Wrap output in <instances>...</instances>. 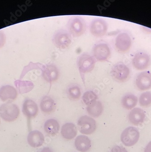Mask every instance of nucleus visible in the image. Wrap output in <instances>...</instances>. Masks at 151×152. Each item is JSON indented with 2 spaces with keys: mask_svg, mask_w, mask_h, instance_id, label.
Wrapping results in <instances>:
<instances>
[{
  "mask_svg": "<svg viewBox=\"0 0 151 152\" xmlns=\"http://www.w3.org/2000/svg\"><path fill=\"white\" fill-rule=\"evenodd\" d=\"M68 31L75 38L80 37L86 30V23L83 18L80 17H73L68 22Z\"/></svg>",
  "mask_w": 151,
  "mask_h": 152,
  "instance_id": "1",
  "label": "nucleus"
},
{
  "mask_svg": "<svg viewBox=\"0 0 151 152\" xmlns=\"http://www.w3.org/2000/svg\"><path fill=\"white\" fill-rule=\"evenodd\" d=\"M20 115V109L16 104L12 103H6L0 107V115L7 122H13L16 121Z\"/></svg>",
  "mask_w": 151,
  "mask_h": 152,
  "instance_id": "2",
  "label": "nucleus"
},
{
  "mask_svg": "<svg viewBox=\"0 0 151 152\" xmlns=\"http://www.w3.org/2000/svg\"><path fill=\"white\" fill-rule=\"evenodd\" d=\"M111 75L115 81L123 83L129 79L130 70L125 64L119 62L113 65L111 69Z\"/></svg>",
  "mask_w": 151,
  "mask_h": 152,
  "instance_id": "3",
  "label": "nucleus"
},
{
  "mask_svg": "<svg viewBox=\"0 0 151 152\" xmlns=\"http://www.w3.org/2000/svg\"><path fill=\"white\" fill-rule=\"evenodd\" d=\"M77 64L81 73H87L94 69L96 59L89 53H84L78 57Z\"/></svg>",
  "mask_w": 151,
  "mask_h": 152,
  "instance_id": "4",
  "label": "nucleus"
},
{
  "mask_svg": "<svg viewBox=\"0 0 151 152\" xmlns=\"http://www.w3.org/2000/svg\"><path fill=\"white\" fill-rule=\"evenodd\" d=\"M78 126L81 133L83 134H91L96 130V121L91 117L83 115L78 120Z\"/></svg>",
  "mask_w": 151,
  "mask_h": 152,
  "instance_id": "5",
  "label": "nucleus"
},
{
  "mask_svg": "<svg viewBox=\"0 0 151 152\" xmlns=\"http://www.w3.org/2000/svg\"><path fill=\"white\" fill-rule=\"evenodd\" d=\"M139 137V132L137 129L134 126H129L122 132L121 141L126 146H132L137 142Z\"/></svg>",
  "mask_w": 151,
  "mask_h": 152,
  "instance_id": "6",
  "label": "nucleus"
},
{
  "mask_svg": "<svg viewBox=\"0 0 151 152\" xmlns=\"http://www.w3.org/2000/svg\"><path fill=\"white\" fill-rule=\"evenodd\" d=\"M53 42L56 47L60 50H65L71 45L72 37L68 32L61 29L54 34Z\"/></svg>",
  "mask_w": 151,
  "mask_h": 152,
  "instance_id": "7",
  "label": "nucleus"
},
{
  "mask_svg": "<svg viewBox=\"0 0 151 152\" xmlns=\"http://www.w3.org/2000/svg\"><path fill=\"white\" fill-rule=\"evenodd\" d=\"M111 53L109 45L105 42L96 44L92 48L93 57L98 61H107L111 56Z\"/></svg>",
  "mask_w": 151,
  "mask_h": 152,
  "instance_id": "8",
  "label": "nucleus"
},
{
  "mask_svg": "<svg viewBox=\"0 0 151 152\" xmlns=\"http://www.w3.org/2000/svg\"><path fill=\"white\" fill-rule=\"evenodd\" d=\"M108 30V25L104 19L97 18L92 20L90 25V31L91 34L97 37L105 35Z\"/></svg>",
  "mask_w": 151,
  "mask_h": 152,
  "instance_id": "9",
  "label": "nucleus"
},
{
  "mask_svg": "<svg viewBox=\"0 0 151 152\" xmlns=\"http://www.w3.org/2000/svg\"><path fill=\"white\" fill-rule=\"evenodd\" d=\"M131 42V38L128 34L125 32L120 33L115 39V47L118 51L124 53L130 49Z\"/></svg>",
  "mask_w": 151,
  "mask_h": 152,
  "instance_id": "10",
  "label": "nucleus"
},
{
  "mask_svg": "<svg viewBox=\"0 0 151 152\" xmlns=\"http://www.w3.org/2000/svg\"><path fill=\"white\" fill-rule=\"evenodd\" d=\"M132 64L134 68L137 70H145L150 65L151 58L146 53H137L133 58Z\"/></svg>",
  "mask_w": 151,
  "mask_h": 152,
  "instance_id": "11",
  "label": "nucleus"
},
{
  "mask_svg": "<svg viewBox=\"0 0 151 152\" xmlns=\"http://www.w3.org/2000/svg\"><path fill=\"white\" fill-rule=\"evenodd\" d=\"M136 86L138 90L144 91L151 88V73L149 71H143L136 76Z\"/></svg>",
  "mask_w": 151,
  "mask_h": 152,
  "instance_id": "12",
  "label": "nucleus"
},
{
  "mask_svg": "<svg viewBox=\"0 0 151 152\" xmlns=\"http://www.w3.org/2000/svg\"><path fill=\"white\" fill-rule=\"evenodd\" d=\"M42 76L47 82L49 83L54 82L59 78V70L54 64H47L42 69Z\"/></svg>",
  "mask_w": 151,
  "mask_h": 152,
  "instance_id": "13",
  "label": "nucleus"
},
{
  "mask_svg": "<svg viewBox=\"0 0 151 152\" xmlns=\"http://www.w3.org/2000/svg\"><path fill=\"white\" fill-rule=\"evenodd\" d=\"M38 107L36 103L30 99H27L23 104V112L28 119L35 118L38 113Z\"/></svg>",
  "mask_w": 151,
  "mask_h": 152,
  "instance_id": "14",
  "label": "nucleus"
},
{
  "mask_svg": "<svg viewBox=\"0 0 151 152\" xmlns=\"http://www.w3.org/2000/svg\"><path fill=\"white\" fill-rule=\"evenodd\" d=\"M17 95L16 88L10 85H5L0 88V99L3 102L15 100Z\"/></svg>",
  "mask_w": 151,
  "mask_h": 152,
  "instance_id": "15",
  "label": "nucleus"
},
{
  "mask_svg": "<svg viewBox=\"0 0 151 152\" xmlns=\"http://www.w3.org/2000/svg\"><path fill=\"white\" fill-rule=\"evenodd\" d=\"M145 117V113L142 109L140 108H135L130 112L128 118L132 124L137 126L144 122Z\"/></svg>",
  "mask_w": 151,
  "mask_h": 152,
  "instance_id": "16",
  "label": "nucleus"
},
{
  "mask_svg": "<svg viewBox=\"0 0 151 152\" xmlns=\"http://www.w3.org/2000/svg\"><path fill=\"white\" fill-rule=\"evenodd\" d=\"M28 142L30 146L38 148L44 142V136L41 132L35 130L30 132L28 136Z\"/></svg>",
  "mask_w": 151,
  "mask_h": 152,
  "instance_id": "17",
  "label": "nucleus"
},
{
  "mask_svg": "<svg viewBox=\"0 0 151 152\" xmlns=\"http://www.w3.org/2000/svg\"><path fill=\"white\" fill-rule=\"evenodd\" d=\"M75 146L80 152H86L90 149L91 141L86 136L79 135L76 138Z\"/></svg>",
  "mask_w": 151,
  "mask_h": 152,
  "instance_id": "18",
  "label": "nucleus"
},
{
  "mask_svg": "<svg viewBox=\"0 0 151 152\" xmlns=\"http://www.w3.org/2000/svg\"><path fill=\"white\" fill-rule=\"evenodd\" d=\"M77 128L73 123H66L62 126L61 135L67 140H72L77 135Z\"/></svg>",
  "mask_w": 151,
  "mask_h": 152,
  "instance_id": "19",
  "label": "nucleus"
},
{
  "mask_svg": "<svg viewBox=\"0 0 151 152\" xmlns=\"http://www.w3.org/2000/svg\"><path fill=\"white\" fill-rule=\"evenodd\" d=\"M40 107L43 113L49 114L55 111L56 105L54 100L51 97L45 96L41 101Z\"/></svg>",
  "mask_w": 151,
  "mask_h": 152,
  "instance_id": "20",
  "label": "nucleus"
},
{
  "mask_svg": "<svg viewBox=\"0 0 151 152\" xmlns=\"http://www.w3.org/2000/svg\"><path fill=\"white\" fill-rule=\"evenodd\" d=\"M44 130L45 132L48 135L54 136L59 132L60 125L56 120L50 119L45 123Z\"/></svg>",
  "mask_w": 151,
  "mask_h": 152,
  "instance_id": "21",
  "label": "nucleus"
},
{
  "mask_svg": "<svg viewBox=\"0 0 151 152\" xmlns=\"http://www.w3.org/2000/svg\"><path fill=\"white\" fill-rule=\"evenodd\" d=\"M138 98L133 94H127L124 96L121 100L123 107L127 110H130L137 105Z\"/></svg>",
  "mask_w": 151,
  "mask_h": 152,
  "instance_id": "22",
  "label": "nucleus"
},
{
  "mask_svg": "<svg viewBox=\"0 0 151 152\" xmlns=\"http://www.w3.org/2000/svg\"><path fill=\"white\" fill-rule=\"evenodd\" d=\"M87 113L93 118H98L102 114L103 112V107L101 102L97 101L94 104L87 106L86 107Z\"/></svg>",
  "mask_w": 151,
  "mask_h": 152,
  "instance_id": "23",
  "label": "nucleus"
},
{
  "mask_svg": "<svg viewBox=\"0 0 151 152\" xmlns=\"http://www.w3.org/2000/svg\"><path fill=\"white\" fill-rule=\"evenodd\" d=\"M67 93L69 98L71 100L77 101L80 98L81 96L80 87L77 84H72L68 87Z\"/></svg>",
  "mask_w": 151,
  "mask_h": 152,
  "instance_id": "24",
  "label": "nucleus"
},
{
  "mask_svg": "<svg viewBox=\"0 0 151 152\" xmlns=\"http://www.w3.org/2000/svg\"><path fill=\"white\" fill-rule=\"evenodd\" d=\"M97 96L93 91H89L84 93L83 96V100L85 104L89 106L97 102Z\"/></svg>",
  "mask_w": 151,
  "mask_h": 152,
  "instance_id": "25",
  "label": "nucleus"
},
{
  "mask_svg": "<svg viewBox=\"0 0 151 152\" xmlns=\"http://www.w3.org/2000/svg\"><path fill=\"white\" fill-rule=\"evenodd\" d=\"M140 105L143 107H148L151 105V92H143L139 97Z\"/></svg>",
  "mask_w": 151,
  "mask_h": 152,
  "instance_id": "26",
  "label": "nucleus"
},
{
  "mask_svg": "<svg viewBox=\"0 0 151 152\" xmlns=\"http://www.w3.org/2000/svg\"><path fill=\"white\" fill-rule=\"evenodd\" d=\"M6 36L3 31L0 30V48L4 46L6 42Z\"/></svg>",
  "mask_w": 151,
  "mask_h": 152,
  "instance_id": "27",
  "label": "nucleus"
},
{
  "mask_svg": "<svg viewBox=\"0 0 151 152\" xmlns=\"http://www.w3.org/2000/svg\"><path fill=\"white\" fill-rule=\"evenodd\" d=\"M110 152H128L125 148L119 146H115L111 149Z\"/></svg>",
  "mask_w": 151,
  "mask_h": 152,
  "instance_id": "28",
  "label": "nucleus"
},
{
  "mask_svg": "<svg viewBox=\"0 0 151 152\" xmlns=\"http://www.w3.org/2000/svg\"><path fill=\"white\" fill-rule=\"evenodd\" d=\"M144 152H151V141L147 144L144 149Z\"/></svg>",
  "mask_w": 151,
  "mask_h": 152,
  "instance_id": "29",
  "label": "nucleus"
},
{
  "mask_svg": "<svg viewBox=\"0 0 151 152\" xmlns=\"http://www.w3.org/2000/svg\"><path fill=\"white\" fill-rule=\"evenodd\" d=\"M142 30L144 33L147 34H151V29L146 27H142Z\"/></svg>",
  "mask_w": 151,
  "mask_h": 152,
  "instance_id": "30",
  "label": "nucleus"
},
{
  "mask_svg": "<svg viewBox=\"0 0 151 152\" xmlns=\"http://www.w3.org/2000/svg\"><path fill=\"white\" fill-rule=\"evenodd\" d=\"M40 152H53V151L50 148L45 147L43 149H41V151Z\"/></svg>",
  "mask_w": 151,
  "mask_h": 152,
  "instance_id": "31",
  "label": "nucleus"
},
{
  "mask_svg": "<svg viewBox=\"0 0 151 152\" xmlns=\"http://www.w3.org/2000/svg\"><path fill=\"white\" fill-rule=\"evenodd\" d=\"M0 124H1V120H0Z\"/></svg>",
  "mask_w": 151,
  "mask_h": 152,
  "instance_id": "32",
  "label": "nucleus"
}]
</instances>
